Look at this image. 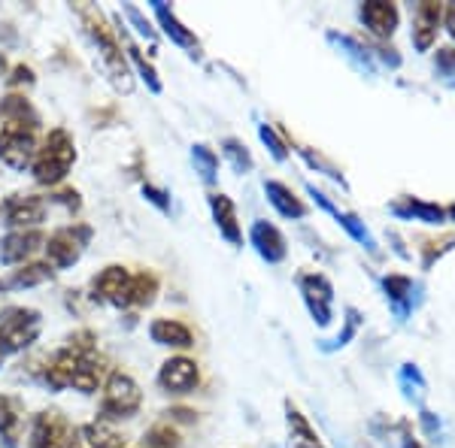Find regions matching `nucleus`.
Listing matches in <instances>:
<instances>
[{"label":"nucleus","instance_id":"nucleus-50","mask_svg":"<svg viewBox=\"0 0 455 448\" xmlns=\"http://www.w3.org/2000/svg\"><path fill=\"white\" fill-rule=\"evenodd\" d=\"M446 216H450V218H452V222H455V203H452V207H450V209H446Z\"/></svg>","mask_w":455,"mask_h":448},{"label":"nucleus","instance_id":"nucleus-23","mask_svg":"<svg viewBox=\"0 0 455 448\" xmlns=\"http://www.w3.org/2000/svg\"><path fill=\"white\" fill-rule=\"evenodd\" d=\"M21 415H25V406L19 397L0 394V439L6 443V448H19Z\"/></svg>","mask_w":455,"mask_h":448},{"label":"nucleus","instance_id":"nucleus-6","mask_svg":"<svg viewBox=\"0 0 455 448\" xmlns=\"http://www.w3.org/2000/svg\"><path fill=\"white\" fill-rule=\"evenodd\" d=\"M79 430L58 409L34 415L31 421V448H76Z\"/></svg>","mask_w":455,"mask_h":448},{"label":"nucleus","instance_id":"nucleus-40","mask_svg":"<svg viewBox=\"0 0 455 448\" xmlns=\"http://www.w3.org/2000/svg\"><path fill=\"white\" fill-rule=\"evenodd\" d=\"M435 70L440 73V79H446V83L455 85V49H437Z\"/></svg>","mask_w":455,"mask_h":448},{"label":"nucleus","instance_id":"nucleus-7","mask_svg":"<svg viewBox=\"0 0 455 448\" xmlns=\"http://www.w3.org/2000/svg\"><path fill=\"white\" fill-rule=\"evenodd\" d=\"M0 334L12 351L28 349L40 336V312L28 310V306H10L0 312Z\"/></svg>","mask_w":455,"mask_h":448},{"label":"nucleus","instance_id":"nucleus-17","mask_svg":"<svg viewBox=\"0 0 455 448\" xmlns=\"http://www.w3.org/2000/svg\"><path fill=\"white\" fill-rule=\"evenodd\" d=\"M285 428H289V443L295 448H325L322 436L291 400H285Z\"/></svg>","mask_w":455,"mask_h":448},{"label":"nucleus","instance_id":"nucleus-5","mask_svg":"<svg viewBox=\"0 0 455 448\" xmlns=\"http://www.w3.org/2000/svg\"><path fill=\"white\" fill-rule=\"evenodd\" d=\"M88 240H92V227L88 224H73V227H58L52 237L46 240V255H49V267L52 270H68L79 258H83Z\"/></svg>","mask_w":455,"mask_h":448},{"label":"nucleus","instance_id":"nucleus-16","mask_svg":"<svg viewBox=\"0 0 455 448\" xmlns=\"http://www.w3.org/2000/svg\"><path fill=\"white\" fill-rule=\"evenodd\" d=\"M210 212L212 222H216L219 233L231 242V246H240L243 242V233H240V222H237V207L228 194H210Z\"/></svg>","mask_w":455,"mask_h":448},{"label":"nucleus","instance_id":"nucleus-19","mask_svg":"<svg viewBox=\"0 0 455 448\" xmlns=\"http://www.w3.org/2000/svg\"><path fill=\"white\" fill-rule=\"evenodd\" d=\"M149 336L156 345H167V349H192L195 345V334L176 318H156L149 325Z\"/></svg>","mask_w":455,"mask_h":448},{"label":"nucleus","instance_id":"nucleus-38","mask_svg":"<svg viewBox=\"0 0 455 448\" xmlns=\"http://www.w3.org/2000/svg\"><path fill=\"white\" fill-rule=\"evenodd\" d=\"M259 137L276 161H289V145H285V139H280V134L270 124H259Z\"/></svg>","mask_w":455,"mask_h":448},{"label":"nucleus","instance_id":"nucleus-24","mask_svg":"<svg viewBox=\"0 0 455 448\" xmlns=\"http://www.w3.org/2000/svg\"><path fill=\"white\" fill-rule=\"evenodd\" d=\"M152 12H156L161 31L171 36V43H176V46H182V49H197V36L173 16V10L164 4V0H152Z\"/></svg>","mask_w":455,"mask_h":448},{"label":"nucleus","instance_id":"nucleus-36","mask_svg":"<svg viewBox=\"0 0 455 448\" xmlns=\"http://www.w3.org/2000/svg\"><path fill=\"white\" fill-rule=\"evenodd\" d=\"M146 448H176L180 445V433H176L171 424H156L149 428V433L143 436Z\"/></svg>","mask_w":455,"mask_h":448},{"label":"nucleus","instance_id":"nucleus-33","mask_svg":"<svg viewBox=\"0 0 455 448\" xmlns=\"http://www.w3.org/2000/svg\"><path fill=\"white\" fill-rule=\"evenodd\" d=\"M124 52H128V61H134V67L140 70V76H143V83L149 85V91H152V94H161V79H158V73H156V67H152V64L143 58L140 49H137L134 43H128V46H124Z\"/></svg>","mask_w":455,"mask_h":448},{"label":"nucleus","instance_id":"nucleus-9","mask_svg":"<svg viewBox=\"0 0 455 448\" xmlns=\"http://www.w3.org/2000/svg\"><path fill=\"white\" fill-rule=\"evenodd\" d=\"M94 288V300L107 306H116V310H124L128 306V291H131V270L122 267V263H109V267L100 270L92 282Z\"/></svg>","mask_w":455,"mask_h":448},{"label":"nucleus","instance_id":"nucleus-44","mask_svg":"<svg viewBox=\"0 0 455 448\" xmlns=\"http://www.w3.org/2000/svg\"><path fill=\"white\" fill-rule=\"evenodd\" d=\"M52 200H55V203H64V207L73 209V212L83 207V200H79V191H76V188H61V191H55Z\"/></svg>","mask_w":455,"mask_h":448},{"label":"nucleus","instance_id":"nucleus-41","mask_svg":"<svg viewBox=\"0 0 455 448\" xmlns=\"http://www.w3.org/2000/svg\"><path fill=\"white\" fill-rule=\"evenodd\" d=\"M122 10H124V16H128L131 21H134V28H137V31H140V34L146 36V40H156V31H152L149 19H146V16H143V12H140V10H137V6L124 4V6H122Z\"/></svg>","mask_w":455,"mask_h":448},{"label":"nucleus","instance_id":"nucleus-29","mask_svg":"<svg viewBox=\"0 0 455 448\" xmlns=\"http://www.w3.org/2000/svg\"><path fill=\"white\" fill-rule=\"evenodd\" d=\"M79 436L88 448H124V439L107 421H88L79 428Z\"/></svg>","mask_w":455,"mask_h":448},{"label":"nucleus","instance_id":"nucleus-30","mask_svg":"<svg viewBox=\"0 0 455 448\" xmlns=\"http://www.w3.org/2000/svg\"><path fill=\"white\" fill-rule=\"evenodd\" d=\"M156 294H158V276L156 273L143 270V273L131 276L128 306H137V310H143V306H152V303H156Z\"/></svg>","mask_w":455,"mask_h":448},{"label":"nucleus","instance_id":"nucleus-43","mask_svg":"<svg viewBox=\"0 0 455 448\" xmlns=\"http://www.w3.org/2000/svg\"><path fill=\"white\" fill-rule=\"evenodd\" d=\"M298 152H300V155H304V158H307V164H310V167H319V170H325L328 176H331V179H334V182H343V176H340V173H337V170H334V167H331V164H328V161H322L319 155H313V152H310V149H298Z\"/></svg>","mask_w":455,"mask_h":448},{"label":"nucleus","instance_id":"nucleus-35","mask_svg":"<svg viewBox=\"0 0 455 448\" xmlns=\"http://www.w3.org/2000/svg\"><path fill=\"white\" fill-rule=\"evenodd\" d=\"M398 379H401L403 397H407V400H413V403H419V400H422V391H425V379H422V373L416 370L413 364H403Z\"/></svg>","mask_w":455,"mask_h":448},{"label":"nucleus","instance_id":"nucleus-34","mask_svg":"<svg viewBox=\"0 0 455 448\" xmlns=\"http://www.w3.org/2000/svg\"><path fill=\"white\" fill-rule=\"evenodd\" d=\"M222 152H225V158L231 161V167L237 173H249L252 170V155H249V149L240 139H234V137H228L225 143H222Z\"/></svg>","mask_w":455,"mask_h":448},{"label":"nucleus","instance_id":"nucleus-42","mask_svg":"<svg viewBox=\"0 0 455 448\" xmlns=\"http://www.w3.org/2000/svg\"><path fill=\"white\" fill-rule=\"evenodd\" d=\"M143 197H146V200H149L156 209L171 212V194H167V191H161V188H156V185H149V182H146V185H143Z\"/></svg>","mask_w":455,"mask_h":448},{"label":"nucleus","instance_id":"nucleus-22","mask_svg":"<svg viewBox=\"0 0 455 448\" xmlns=\"http://www.w3.org/2000/svg\"><path fill=\"white\" fill-rule=\"evenodd\" d=\"M388 212L398 218H416V222H425V224H440L446 218V209L437 207V203H425L419 197H401L395 200Z\"/></svg>","mask_w":455,"mask_h":448},{"label":"nucleus","instance_id":"nucleus-14","mask_svg":"<svg viewBox=\"0 0 455 448\" xmlns=\"http://www.w3.org/2000/svg\"><path fill=\"white\" fill-rule=\"evenodd\" d=\"M307 191H310V197H313L315 203H319L322 209L328 212V216H334V218H337V224H340L343 231H347L352 240H355V242H362V246H364V248H371V252H377V240L371 237V231H368V227H364V222H358V218L352 216V212L337 209L334 203L328 200L325 194H322V191H315V185H307Z\"/></svg>","mask_w":455,"mask_h":448},{"label":"nucleus","instance_id":"nucleus-4","mask_svg":"<svg viewBox=\"0 0 455 448\" xmlns=\"http://www.w3.org/2000/svg\"><path fill=\"white\" fill-rule=\"evenodd\" d=\"M36 155V128L31 124L0 122V164L10 170H28Z\"/></svg>","mask_w":455,"mask_h":448},{"label":"nucleus","instance_id":"nucleus-15","mask_svg":"<svg viewBox=\"0 0 455 448\" xmlns=\"http://www.w3.org/2000/svg\"><path fill=\"white\" fill-rule=\"evenodd\" d=\"M79 358L73 349L64 345L61 351H55L52 361H49L46 373H43V381H46L52 391H64V388H73V376H76V366H79Z\"/></svg>","mask_w":455,"mask_h":448},{"label":"nucleus","instance_id":"nucleus-45","mask_svg":"<svg viewBox=\"0 0 455 448\" xmlns=\"http://www.w3.org/2000/svg\"><path fill=\"white\" fill-rule=\"evenodd\" d=\"M36 83V76H34V70L28 67V64H16L12 67V76H10V85L12 88H19V85H34Z\"/></svg>","mask_w":455,"mask_h":448},{"label":"nucleus","instance_id":"nucleus-27","mask_svg":"<svg viewBox=\"0 0 455 448\" xmlns=\"http://www.w3.org/2000/svg\"><path fill=\"white\" fill-rule=\"evenodd\" d=\"M0 122H12V124H31V128H40V115L31 106V100L25 94H6L0 100Z\"/></svg>","mask_w":455,"mask_h":448},{"label":"nucleus","instance_id":"nucleus-26","mask_svg":"<svg viewBox=\"0 0 455 448\" xmlns=\"http://www.w3.org/2000/svg\"><path fill=\"white\" fill-rule=\"evenodd\" d=\"M264 194H267L270 207L280 212L283 218H304L307 216V207L295 197V191H291L289 185H283V182L267 179L264 182Z\"/></svg>","mask_w":455,"mask_h":448},{"label":"nucleus","instance_id":"nucleus-8","mask_svg":"<svg viewBox=\"0 0 455 448\" xmlns=\"http://www.w3.org/2000/svg\"><path fill=\"white\" fill-rule=\"evenodd\" d=\"M298 288L304 294V303L310 310L313 321L319 327L331 325V303H334V288L322 273H300L298 276Z\"/></svg>","mask_w":455,"mask_h":448},{"label":"nucleus","instance_id":"nucleus-46","mask_svg":"<svg viewBox=\"0 0 455 448\" xmlns=\"http://www.w3.org/2000/svg\"><path fill=\"white\" fill-rule=\"evenodd\" d=\"M422 428H425V433L428 436H435L437 439V433H440V421L431 413H422Z\"/></svg>","mask_w":455,"mask_h":448},{"label":"nucleus","instance_id":"nucleus-13","mask_svg":"<svg viewBox=\"0 0 455 448\" xmlns=\"http://www.w3.org/2000/svg\"><path fill=\"white\" fill-rule=\"evenodd\" d=\"M249 242L255 246V252L261 255V261L267 263H283L285 255H289V242L280 233V227L270 222H255L252 231H249Z\"/></svg>","mask_w":455,"mask_h":448},{"label":"nucleus","instance_id":"nucleus-1","mask_svg":"<svg viewBox=\"0 0 455 448\" xmlns=\"http://www.w3.org/2000/svg\"><path fill=\"white\" fill-rule=\"evenodd\" d=\"M73 12H76L79 19H83L88 36L94 40V46H98L100 52V61H104V67L109 73V83H113L119 91L128 94L134 83H131V64H128V52H122V43L116 31L109 28L107 16L100 12V6L94 4H76L73 6Z\"/></svg>","mask_w":455,"mask_h":448},{"label":"nucleus","instance_id":"nucleus-51","mask_svg":"<svg viewBox=\"0 0 455 448\" xmlns=\"http://www.w3.org/2000/svg\"><path fill=\"white\" fill-rule=\"evenodd\" d=\"M6 288V282H4V279H0V291H4Z\"/></svg>","mask_w":455,"mask_h":448},{"label":"nucleus","instance_id":"nucleus-39","mask_svg":"<svg viewBox=\"0 0 455 448\" xmlns=\"http://www.w3.org/2000/svg\"><path fill=\"white\" fill-rule=\"evenodd\" d=\"M455 246V233H446V237H440V240H435V242H428L425 246V255H422V267L428 270L431 263H435L440 255H446L450 248Z\"/></svg>","mask_w":455,"mask_h":448},{"label":"nucleus","instance_id":"nucleus-28","mask_svg":"<svg viewBox=\"0 0 455 448\" xmlns=\"http://www.w3.org/2000/svg\"><path fill=\"white\" fill-rule=\"evenodd\" d=\"M55 270L49 267V261H34V263H21L19 270H12L10 282H6V288H36V285H46L52 282Z\"/></svg>","mask_w":455,"mask_h":448},{"label":"nucleus","instance_id":"nucleus-25","mask_svg":"<svg viewBox=\"0 0 455 448\" xmlns=\"http://www.w3.org/2000/svg\"><path fill=\"white\" fill-rule=\"evenodd\" d=\"M383 291L395 310V318L403 321L413 310V279L410 276H383Z\"/></svg>","mask_w":455,"mask_h":448},{"label":"nucleus","instance_id":"nucleus-2","mask_svg":"<svg viewBox=\"0 0 455 448\" xmlns=\"http://www.w3.org/2000/svg\"><path fill=\"white\" fill-rule=\"evenodd\" d=\"M76 164V143L68 128H52L43 143L36 145V155L31 164V173L40 185L55 188L58 182H64V176L70 173V167Z\"/></svg>","mask_w":455,"mask_h":448},{"label":"nucleus","instance_id":"nucleus-32","mask_svg":"<svg viewBox=\"0 0 455 448\" xmlns=\"http://www.w3.org/2000/svg\"><path fill=\"white\" fill-rule=\"evenodd\" d=\"M192 161H195V173H201V179L212 185L219 179V155L210 149V145L197 143L192 145Z\"/></svg>","mask_w":455,"mask_h":448},{"label":"nucleus","instance_id":"nucleus-37","mask_svg":"<svg viewBox=\"0 0 455 448\" xmlns=\"http://www.w3.org/2000/svg\"><path fill=\"white\" fill-rule=\"evenodd\" d=\"M358 325H362V315H358L355 310H347V325H343V330L337 334V340L322 345V351H334V349H343L347 342H352V336L358 334Z\"/></svg>","mask_w":455,"mask_h":448},{"label":"nucleus","instance_id":"nucleus-20","mask_svg":"<svg viewBox=\"0 0 455 448\" xmlns=\"http://www.w3.org/2000/svg\"><path fill=\"white\" fill-rule=\"evenodd\" d=\"M107 358L104 355H83L79 358V366H76V376H73V388L83 394H94L100 385L107 381Z\"/></svg>","mask_w":455,"mask_h":448},{"label":"nucleus","instance_id":"nucleus-10","mask_svg":"<svg viewBox=\"0 0 455 448\" xmlns=\"http://www.w3.org/2000/svg\"><path fill=\"white\" fill-rule=\"evenodd\" d=\"M43 218H46V200L36 194H16L4 203V224H10V227L34 231Z\"/></svg>","mask_w":455,"mask_h":448},{"label":"nucleus","instance_id":"nucleus-11","mask_svg":"<svg viewBox=\"0 0 455 448\" xmlns=\"http://www.w3.org/2000/svg\"><path fill=\"white\" fill-rule=\"evenodd\" d=\"M197 381H201V373H197V364L188 361V358H171L158 370V385L167 394H192Z\"/></svg>","mask_w":455,"mask_h":448},{"label":"nucleus","instance_id":"nucleus-47","mask_svg":"<svg viewBox=\"0 0 455 448\" xmlns=\"http://www.w3.org/2000/svg\"><path fill=\"white\" fill-rule=\"evenodd\" d=\"M443 19H446V31H450V36H452V40H455V4H450V6H446Z\"/></svg>","mask_w":455,"mask_h":448},{"label":"nucleus","instance_id":"nucleus-49","mask_svg":"<svg viewBox=\"0 0 455 448\" xmlns=\"http://www.w3.org/2000/svg\"><path fill=\"white\" fill-rule=\"evenodd\" d=\"M403 448H425V445L419 443V439H413V436H407V439H403Z\"/></svg>","mask_w":455,"mask_h":448},{"label":"nucleus","instance_id":"nucleus-48","mask_svg":"<svg viewBox=\"0 0 455 448\" xmlns=\"http://www.w3.org/2000/svg\"><path fill=\"white\" fill-rule=\"evenodd\" d=\"M10 355H12V349H10V345H6L4 334H0V366H4V361H6V358H10Z\"/></svg>","mask_w":455,"mask_h":448},{"label":"nucleus","instance_id":"nucleus-12","mask_svg":"<svg viewBox=\"0 0 455 448\" xmlns=\"http://www.w3.org/2000/svg\"><path fill=\"white\" fill-rule=\"evenodd\" d=\"M46 246V237H43L40 231H12V233H6L4 240H0V261L4 263H10V267H21L31 255L36 252V248H43Z\"/></svg>","mask_w":455,"mask_h":448},{"label":"nucleus","instance_id":"nucleus-18","mask_svg":"<svg viewBox=\"0 0 455 448\" xmlns=\"http://www.w3.org/2000/svg\"><path fill=\"white\" fill-rule=\"evenodd\" d=\"M358 16H362V21L377 36H392L395 28H398V6L386 4V0H371V4H362Z\"/></svg>","mask_w":455,"mask_h":448},{"label":"nucleus","instance_id":"nucleus-31","mask_svg":"<svg viewBox=\"0 0 455 448\" xmlns=\"http://www.w3.org/2000/svg\"><path fill=\"white\" fill-rule=\"evenodd\" d=\"M328 43H334L337 49H340L343 55L349 58L352 64H355L358 70H364V73H373V61H371V55H368V49L362 46V43H355L352 36H340V34H328Z\"/></svg>","mask_w":455,"mask_h":448},{"label":"nucleus","instance_id":"nucleus-3","mask_svg":"<svg viewBox=\"0 0 455 448\" xmlns=\"http://www.w3.org/2000/svg\"><path fill=\"white\" fill-rule=\"evenodd\" d=\"M143 403V391L134 381V376L124 370H109V376L104 381V397H100V421H109V418H134L140 413Z\"/></svg>","mask_w":455,"mask_h":448},{"label":"nucleus","instance_id":"nucleus-21","mask_svg":"<svg viewBox=\"0 0 455 448\" xmlns=\"http://www.w3.org/2000/svg\"><path fill=\"white\" fill-rule=\"evenodd\" d=\"M437 25H440V4H419L413 12V43L419 52H428L431 43L437 36Z\"/></svg>","mask_w":455,"mask_h":448}]
</instances>
